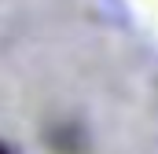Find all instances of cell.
<instances>
[{"instance_id":"6da1fadb","label":"cell","mask_w":158,"mask_h":154,"mask_svg":"<svg viewBox=\"0 0 158 154\" xmlns=\"http://www.w3.org/2000/svg\"><path fill=\"white\" fill-rule=\"evenodd\" d=\"M0 154H7V151H4V147H0Z\"/></svg>"}]
</instances>
